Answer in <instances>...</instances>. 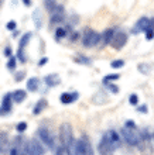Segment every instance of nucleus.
<instances>
[{"instance_id": "8", "label": "nucleus", "mask_w": 154, "mask_h": 155, "mask_svg": "<svg viewBox=\"0 0 154 155\" xmlns=\"http://www.w3.org/2000/svg\"><path fill=\"white\" fill-rule=\"evenodd\" d=\"M50 14H51V17H50V28L54 27V25H57V24H62L65 21L64 6H61V4H57L55 8H54Z\"/></svg>"}, {"instance_id": "32", "label": "nucleus", "mask_w": 154, "mask_h": 155, "mask_svg": "<svg viewBox=\"0 0 154 155\" xmlns=\"http://www.w3.org/2000/svg\"><path fill=\"white\" fill-rule=\"evenodd\" d=\"M68 37H69V40L72 41V42H75V41L79 40V33H78V31H71Z\"/></svg>"}, {"instance_id": "19", "label": "nucleus", "mask_w": 154, "mask_h": 155, "mask_svg": "<svg viewBox=\"0 0 154 155\" xmlns=\"http://www.w3.org/2000/svg\"><path fill=\"white\" fill-rule=\"evenodd\" d=\"M69 35V31L67 27H58L55 30V34H54V37H55V41H61L64 38H67Z\"/></svg>"}, {"instance_id": "24", "label": "nucleus", "mask_w": 154, "mask_h": 155, "mask_svg": "<svg viewBox=\"0 0 154 155\" xmlns=\"http://www.w3.org/2000/svg\"><path fill=\"white\" fill-rule=\"evenodd\" d=\"M119 78H120V75L119 74H112V75H106L105 78H103V85H106V83H110V82H113V81H118Z\"/></svg>"}, {"instance_id": "44", "label": "nucleus", "mask_w": 154, "mask_h": 155, "mask_svg": "<svg viewBox=\"0 0 154 155\" xmlns=\"http://www.w3.org/2000/svg\"><path fill=\"white\" fill-rule=\"evenodd\" d=\"M0 3H2V0H0Z\"/></svg>"}, {"instance_id": "23", "label": "nucleus", "mask_w": 154, "mask_h": 155, "mask_svg": "<svg viewBox=\"0 0 154 155\" xmlns=\"http://www.w3.org/2000/svg\"><path fill=\"white\" fill-rule=\"evenodd\" d=\"M30 40H31V33H27V34H24V35L21 37V40H20V44H19V48L24 49L26 47L29 45Z\"/></svg>"}, {"instance_id": "22", "label": "nucleus", "mask_w": 154, "mask_h": 155, "mask_svg": "<svg viewBox=\"0 0 154 155\" xmlns=\"http://www.w3.org/2000/svg\"><path fill=\"white\" fill-rule=\"evenodd\" d=\"M74 61L77 62V64H82V65H91L92 64V59L85 55H81V54H78L77 57L74 58Z\"/></svg>"}, {"instance_id": "1", "label": "nucleus", "mask_w": 154, "mask_h": 155, "mask_svg": "<svg viewBox=\"0 0 154 155\" xmlns=\"http://www.w3.org/2000/svg\"><path fill=\"white\" fill-rule=\"evenodd\" d=\"M60 144L65 148V151L68 155H74V147H75V141L74 138V131L72 126L69 123H62L60 126Z\"/></svg>"}, {"instance_id": "9", "label": "nucleus", "mask_w": 154, "mask_h": 155, "mask_svg": "<svg viewBox=\"0 0 154 155\" xmlns=\"http://www.w3.org/2000/svg\"><path fill=\"white\" fill-rule=\"evenodd\" d=\"M127 34L125 33V31H118V33L115 34V37H113V41H112V47H113L115 49H122L123 47H125L126 44H127Z\"/></svg>"}, {"instance_id": "10", "label": "nucleus", "mask_w": 154, "mask_h": 155, "mask_svg": "<svg viewBox=\"0 0 154 155\" xmlns=\"http://www.w3.org/2000/svg\"><path fill=\"white\" fill-rule=\"evenodd\" d=\"M45 148L44 144L40 141V138L30 140V155H44Z\"/></svg>"}, {"instance_id": "12", "label": "nucleus", "mask_w": 154, "mask_h": 155, "mask_svg": "<svg viewBox=\"0 0 154 155\" xmlns=\"http://www.w3.org/2000/svg\"><path fill=\"white\" fill-rule=\"evenodd\" d=\"M79 99V93L78 92H64L60 94V102L62 104H71V103L77 102Z\"/></svg>"}, {"instance_id": "39", "label": "nucleus", "mask_w": 154, "mask_h": 155, "mask_svg": "<svg viewBox=\"0 0 154 155\" xmlns=\"http://www.w3.org/2000/svg\"><path fill=\"white\" fill-rule=\"evenodd\" d=\"M4 57H7V58L13 57V54H12V48H10V47H6V48H4Z\"/></svg>"}, {"instance_id": "38", "label": "nucleus", "mask_w": 154, "mask_h": 155, "mask_svg": "<svg viewBox=\"0 0 154 155\" xmlns=\"http://www.w3.org/2000/svg\"><path fill=\"white\" fill-rule=\"evenodd\" d=\"M153 38H154V31H151V30L146 31V40L147 41H151Z\"/></svg>"}, {"instance_id": "41", "label": "nucleus", "mask_w": 154, "mask_h": 155, "mask_svg": "<svg viewBox=\"0 0 154 155\" xmlns=\"http://www.w3.org/2000/svg\"><path fill=\"white\" fill-rule=\"evenodd\" d=\"M47 62H48V59H47V58H43V59H41V61L38 62V66H43V65H45Z\"/></svg>"}, {"instance_id": "31", "label": "nucleus", "mask_w": 154, "mask_h": 155, "mask_svg": "<svg viewBox=\"0 0 154 155\" xmlns=\"http://www.w3.org/2000/svg\"><path fill=\"white\" fill-rule=\"evenodd\" d=\"M55 155H68L67 154V151H65V148L62 147L61 144H60V145H57V148H55Z\"/></svg>"}, {"instance_id": "17", "label": "nucleus", "mask_w": 154, "mask_h": 155, "mask_svg": "<svg viewBox=\"0 0 154 155\" xmlns=\"http://www.w3.org/2000/svg\"><path fill=\"white\" fill-rule=\"evenodd\" d=\"M47 104H48V103H47V100H45V99H40V100L36 103L34 109H33V114L38 116L40 113H43V111H44V109L47 107Z\"/></svg>"}, {"instance_id": "4", "label": "nucleus", "mask_w": 154, "mask_h": 155, "mask_svg": "<svg viewBox=\"0 0 154 155\" xmlns=\"http://www.w3.org/2000/svg\"><path fill=\"white\" fill-rule=\"evenodd\" d=\"M37 135H38V138H40L41 143L44 144L48 150L55 151V148H57V140H55V135H54L47 127H40V128L37 130Z\"/></svg>"}, {"instance_id": "2", "label": "nucleus", "mask_w": 154, "mask_h": 155, "mask_svg": "<svg viewBox=\"0 0 154 155\" xmlns=\"http://www.w3.org/2000/svg\"><path fill=\"white\" fill-rule=\"evenodd\" d=\"M74 155H95L92 144H91L89 138H88L86 135H81V137L75 141Z\"/></svg>"}, {"instance_id": "25", "label": "nucleus", "mask_w": 154, "mask_h": 155, "mask_svg": "<svg viewBox=\"0 0 154 155\" xmlns=\"http://www.w3.org/2000/svg\"><path fill=\"white\" fill-rule=\"evenodd\" d=\"M33 17H34V21H36V27L37 28H40L41 25H43V16H41V13L40 12H34Z\"/></svg>"}, {"instance_id": "40", "label": "nucleus", "mask_w": 154, "mask_h": 155, "mask_svg": "<svg viewBox=\"0 0 154 155\" xmlns=\"http://www.w3.org/2000/svg\"><path fill=\"white\" fill-rule=\"evenodd\" d=\"M147 110H149V109H147L146 104H143V106H140V107L137 109V111H140V113H143V114H146Z\"/></svg>"}, {"instance_id": "11", "label": "nucleus", "mask_w": 154, "mask_h": 155, "mask_svg": "<svg viewBox=\"0 0 154 155\" xmlns=\"http://www.w3.org/2000/svg\"><path fill=\"white\" fill-rule=\"evenodd\" d=\"M12 104H13V94L7 93L3 96V100H2V107H0V116L9 114L12 111Z\"/></svg>"}, {"instance_id": "30", "label": "nucleus", "mask_w": 154, "mask_h": 155, "mask_svg": "<svg viewBox=\"0 0 154 155\" xmlns=\"http://www.w3.org/2000/svg\"><path fill=\"white\" fill-rule=\"evenodd\" d=\"M129 103L130 104H133V106H136V104H137L139 103V96L136 93H132L129 96Z\"/></svg>"}, {"instance_id": "21", "label": "nucleus", "mask_w": 154, "mask_h": 155, "mask_svg": "<svg viewBox=\"0 0 154 155\" xmlns=\"http://www.w3.org/2000/svg\"><path fill=\"white\" fill-rule=\"evenodd\" d=\"M9 147V135L7 133L2 131L0 133V151H4Z\"/></svg>"}, {"instance_id": "15", "label": "nucleus", "mask_w": 154, "mask_h": 155, "mask_svg": "<svg viewBox=\"0 0 154 155\" xmlns=\"http://www.w3.org/2000/svg\"><path fill=\"white\" fill-rule=\"evenodd\" d=\"M115 34H116L115 28L105 30V31L102 33V44H103V45H110V44H112V41H113Z\"/></svg>"}, {"instance_id": "27", "label": "nucleus", "mask_w": 154, "mask_h": 155, "mask_svg": "<svg viewBox=\"0 0 154 155\" xmlns=\"http://www.w3.org/2000/svg\"><path fill=\"white\" fill-rule=\"evenodd\" d=\"M16 66H17V58L16 57H10V59H9V62H7V68L10 71H14L16 69Z\"/></svg>"}, {"instance_id": "33", "label": "nucleus", "mask_w": 154, "mask_h": 155, "mask_svg": "<svg viewBox=\"0 0 154 155\" xmlns=\"http://www.w3.org/2000/svg\"><path fill=\"white\" fill-rule=\"evenodd\" d=\"M105 86H108V89H109L112 93H115V94L119 93V87H118L116 85H113V83H106Z\"/></svg>"}, {"instance_id": "6", "label": "nucleus", "mask_w": 154, "mask_h": 155, "mask_svg": "<svg viewBox=\"0 0 154 155\" xmlns=\"http://www.w3.org/2000/svg\"><path fill=\"white\" fill-rule=\"evenodd\" d=\"M99 42H102V34L96 33L95 30H85V33L82 35V45L85 48H93Z\"/></svg>"}, {"instance_id": "29", "label": "nucleus", "mask_w": 154, "mask_h": 155, "mask_svg": "<svg viewBox=\"0 0 154 155\" xmlns=\"http://www.w3.org/2000/svg\"><path fill=\"white\" fill-rule=\"evenodd\" d=\"M17 59H19L20 62H26V61H27V57H26L24 49L19 48V51H17Z\"/></svg>"}, {"instance_id": "5", "label": "nucleus", "mask_w": 154, "mask_h": 155, "mask_svg": "<svg viewBox=\"0 0 154 155\" xmlns=\"http://www.w3.org/2000/svg\"><path fill=\"white\" fill-rule=\"evenodd\" d=\"M120 135L125 140V143L130 147H139L140 144V131L137 128H129V127H122Z\"/></svg>"}, {"instance_id": "7", "label": "nucleus", "mask_w": 154, "mask_h": 155, "mask_svg": "<svg viewBox=\"0 0 154 155\" xmlns=\"http://www.w3.org/2000/svg\"><path fill=\"white\" fill-rule=\"evenodd\" d=\"M115 151H116L115 145L110 143V140L108 138V135L103 133L101 141L98 144V152H99V155H113Z\"/></svg>"}, {"instance_id": "13", "label": "nucleus", "mask_w": 154, "mask_h": 155, "mask_svg": "<svg viewBox=\"0 0 154 155\" xmlns=\"http://www.w3.org/2000/svg\"><path fill=\"white\" fill-rule=\"evenodd\" d=\"M149 20H150V18H147V17H142V18H139L137 23H136V24L133 25V28H132V34L146 33L147 24H149Z\"/></svg>"}, {"instance_id": "35", "label": "nucleus", "mask_w": 154, "mask_h": 155, "mask_svg": "<svg viewBox=\"0 0 154 155\" xmlns=\"http://www.w3.org/2000/svg\"><path fill=\"white\" fill-rule=\"evenodd\" d=\"M24 76H26L24 71H19V72L16 74V78H14V79H16V82H20V81H23V78Z\"/></svg>"}, {"instance_id": "37", "label": "nucleus", "mask_w": 154, "mask_h": 155, "mask_svg": "<svg viewBox=\"0 0 154 155\" xmlns=\"http://www.w3.org/2000/svg\"><path fill=\"white\" fill-rule=\"evenodd\" d=\"M125 127H129V128H137V126L134 124L133 120H127V121H126V124H125Z\"/></svg>"}, {"instance_id": "28", "label": "nucleus", "mask_w": 154, "mask_h": 155, "mask_svg": "<svg viewBox=\"0 0 154 155\" xmlns=\"http://www.w3.org/2000/svg\"><path fill=\"white\" fill-rule=\"evenodd\" d=\"M16 130H17V133L23 134V133L27 130V123H26V121H20V123H19V124L16 126Z\"/></svg>"}, {"instance_id": "16", "label": "nucleus", "mask_w": 154, "mask_h": 155, "mask_svg": "<svg viewBox=\"0 0 154 155\" xmlns=\"http://www.w3.org/2000/svg\"><path fill=\"white\" fill-rule=\"evenodd\" d=\"M45 85L48 86V87H55L61 83V78L58 76L57 74H51V75H47L45 76Z\"/></svg>"}, {"instance_id": "26", "label": "nucleus", "mask_w": 154, "mask_h": 155, "mask_svg": "<svg viewBox=\"0 0 154 155\" xmlns=\"http://www.w3.org/2000/svg\"><path fill=\"white\" fill-rule=\"evenodd\" d=\"M125 66V61L123 59H115V61L110 62V68H113V69H120Z\"/></svg>"}, {"instance_id": "20", "label": "nucleus", "mask_w": 154, "mask_h": 155, "mask_svg": "<svg viewBox=\"0 0 154 155\" xmlns=\"http://www.w3.org/2000/svg\"><path fill=\"white\" fill-rule=\"evenodd\" d=\"M38 87H40V79L38 78H30L29 82H27V89L30 92H36Z\"/></svg>"}, {"instance_id": "18", "label": "nucleus", "mask_w": 154, "mask_h": 155, "mask_svg": "<svg viewBox=\"0 0 154 155\" xmlns=\"http://www.w3.org/2000/svg\"><path fill=\"white\" fill-rule=\"evenodd\" d=\"M13 94V102L14 103H23L27 97V92L26 90H21V89H17Z\"/></svg>"}, {"instance_id": "36", "label": "nucleus", "mask_w": 154, "mask_h": 155, "mask_svg": "<svg viewBox=\"0 0 154 155\" xmlns=\"http://www.w3.org/2000/svg\"><path fill=\"white\" fill-rule=\"evenodd\" d=\"M149 30H151V31H154V17H153V18H150V20H149V24H147V30H146V31H149Z\"/></svg>"}, {"instance_id": "3", "label": "nucleus", "mask_w": 154, "mask_h": 155, "mask_svg": "<svg viewBox=\"0 0 154 155\" xmlns=\"http://www.w3.org/2000/svg\"><path fill=\"white\" fill-rule=\"evenodd\" d=\"M139 150L143 155H153L154 147H153V134H150L147 130L140 131V144Z\"/></svg>"}, {"instance_id": "14", "label": "nucleus", "mask_w": 154, "mask_h": 155, "mask_svg": "<svg viewBox=\"0 0 154 155\" xmlns=\"http://www.w3.org/2000/svg\"><path fill=\"white\" fill-rule=\"evenodd\" d=\"M105 134L108 135V138L110 140V143L113 144L116 150L122 147V135L119 134L118 131H115V130H108V131H105Z\"/></svg>"}, {"instance_id": "42", "label": "nucleus", "mask_w": 154, "mask_h": 155, "mask_svg": "<svg viewBox=\"0 0 154 155\" xmlns=\"http://www.w3.org/2000/svg\"><path fill=\"white\" fill-rule=\"evenodd\" d=\"M23 3H24V6H31V0H23Z\"/></svg>"}, {"instance_id": "43", "label": "nucleus", "mask_w": 154, "mask_h": 155, "mask_svg": "<svg viewBox=\"0 0 154 155\" xmlns=\"http://www.w3.org/2000/svg\"><path fill=\"white\" fill-rule=\"evenodd\" d=\"M153 140H154V133H153Z\"/></svg>"}, {"instance_id": "34", "label": "nucleus", "mask_w": 154, "mask_h": 155, "mask_svg": "<svg viewBox=\"0 0 154 155\" xmlns=\"http://www.w3.org/2000/svg\"><path fill=\"white\" fill-rule=\"evenodd\" d=\"M6 28L7 30H10V31H16V28H17V23L16 21H10V23H7L6 24Z\"/></svg>"}]
</instances>
